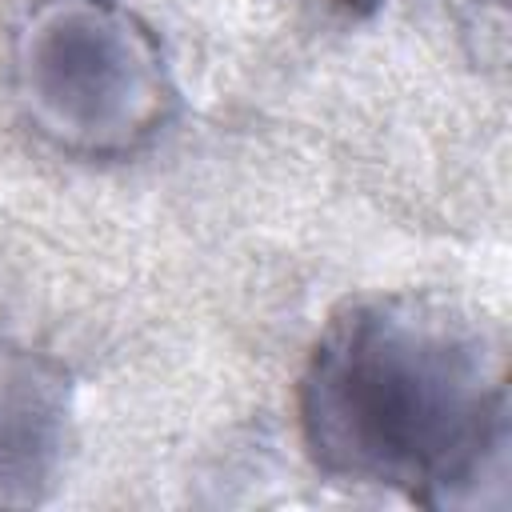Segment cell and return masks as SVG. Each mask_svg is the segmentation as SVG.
Wrapping results in <instances>:
<instances>
[{
	"instance_id": "cell-1",
	"label": "cell",
	"mask_w": 512,
	"mask_h": 512,
	"mask_svg": "<svg viewBox=\"0 0 512 512\" xmlns=\"http://www.w3.org/2000/svg\"><path fill=\"white\" fill-rule=\"evenodd\" d=\"M312 464L424 508L508 504V376L484 324L428 296H368L316 336L300 392Z\"/></svg>"
},
{
	"instance_id": "cell-2",
	"label": "cell",
	"mask_w": 512,
	"mask_h": 512,
	"mask_svg": "<svg viewBox=\"0 0 512 512\" xmlns=\"http://www.w3.org/2000/svg\"><path fill=\"white\" fill-rule=\"evenodd\" d=\"M16 100L60 152L128 156L176 100L164 52L116 0H36L12 44Z\"/></svg>"
},
{
	"instance_id": "cell-3",
	"label": "cell",
	"mask_w": 512,
	"mask_h": 512,
	"mask_svg": "<svg viewBox=\"0 0 512 512\" xmlns=\"http://www.w3.org/2000/svg\"><path fill=\"white\" fill-rule=\"evenodd\" d=\"M68 440V380L24 348L0 344V504H36L56 484Z\"/></svg>"
},
{
	"instance_id": "cell-4",
	"label": "cell",
	"mask_w": 512,
	"mask_h": 512,
	"mask_svg": "<svg viewBox=\"0 0 512 512\" xmlns=\"http://www.w3.org/2000/svg\"><path fill=\"white\" fill-rule=\"evenodd\" d=\"M296 4L320 20H332V24H364L368 16L380 12L384 0H296Z\"/></svg>"
}]
</instances>
